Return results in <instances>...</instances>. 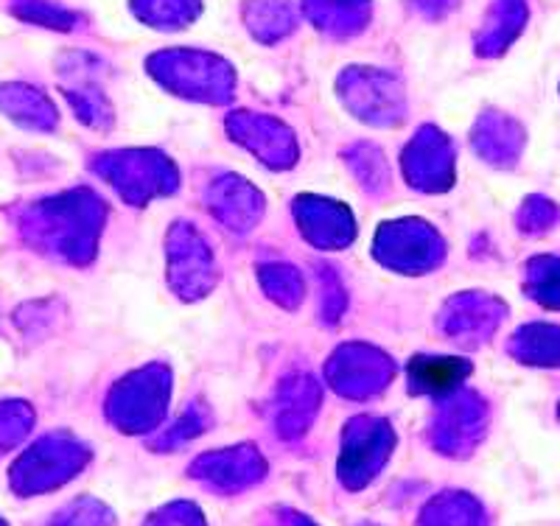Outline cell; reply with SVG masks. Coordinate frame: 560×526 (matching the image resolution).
I'll return each mask as SVG.
<instances>
[{
	"label": "cell",
	"instance_id": "1",
	"mask_svg": "<svg viewBox=\"0 0 560 526\" xmlns=\"http://www.w3.org/2000/svg\"><path fill=\"white\" fill-rule=\"evenodd\" d=\"M409 373H412V381L420 389H427V393H448L463 378L465 364L459 359H443V355L440 359L420 355V359L412 362Z\"/></svg>",
	"mask_w": 560,
	"mask_h": 526
}]
</instances>
